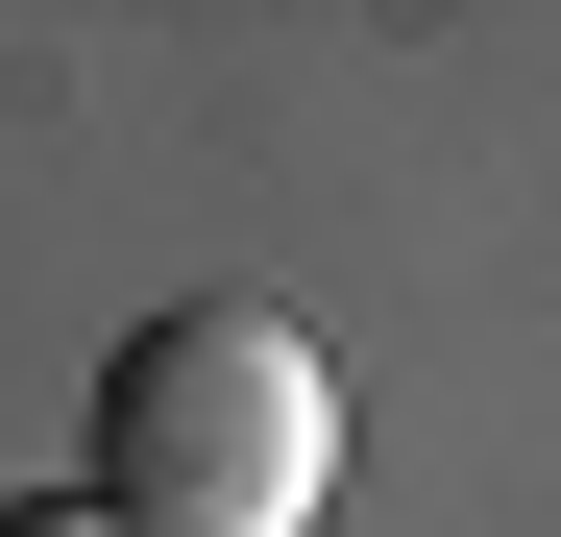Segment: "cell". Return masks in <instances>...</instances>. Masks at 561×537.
Here are the masks:
<instances>
[{
  "label": "cell",
  "instance_id": "obj_1",
  "mask_svg": "<svg viewBox=\"0 0 561 537\" xmlns=\"http://www.w3.org/2000/svg\"><path fill=\"white\" fill-rule=\"evenodd\" d=\"M342 489V367L268 294H196V318H123L99 367V537H318Z\"/></svg>",
  "mask_w": 561,
  "mask_h": 537
},
{
  "label": "cell",
  "instance_id": "obj_2",
  "mask_svg": "<svg viewBox=\"0 0 561 537\" xmlns=\"http://www.w3.org/2000/svg\"><path fill=\"white\" fill-rule=\"evenodd\" d=\"M0 537H99V513H0Z\"/></svg>",
  "mask_w": 561,
  "mask_h": 537
}]
</instances>
